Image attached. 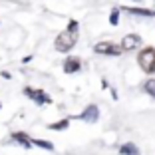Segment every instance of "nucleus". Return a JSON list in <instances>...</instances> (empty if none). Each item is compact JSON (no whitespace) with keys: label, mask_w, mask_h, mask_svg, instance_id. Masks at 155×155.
<instances>
[{"label":"nucleus","mask_w":155,"mask_h":155,"mask_svg":"<svg viewBox=\"0 0 155 155\" xmlns=\"http://www.w3.org/2000/svg\"><path fill=\"white\" fill-rule=\"evenodd\" d=\"M70 125V119H62V121H56V123H50L48 127L50 129H56V131H60V129H66Z\"/></svg>","instance_id":"f8f14e48"},{"label":"nucleus","mask_w":155,"mask_h":155,"mask_svg":"<svg viewBox=\"0 0 155 155\" xmlns=\"http://www.w3.org/2000/svg\"><path fill=\"white\" fill-rule=\"evenodd\" d=\"M127 12H131V14H139V16H155V12L153 10H143V8H125Z\"/></svg>","instance_id":"9b49d317"},{"label":"nucleus","mask_w":155,"mask_h":155,"mask_svg":"<svg viewBox=\"0 0 155 155\" xmlns=\"http://www.w3.org/2000/svg\"><path fill=\"white\" fill-rule=\"evenodd\" d=\"M135 2H141V0H135Z\"/></svg>","instance_id":"2eb2a0df"},{"label":"nucleus","mask_w":155,"mask_h":155,"mask_svg":"<svg viewBox=\"0 0 155 155\" xmlns=\"http://www.w3.org/2000/svg\"><path fill=\"white\" fill-rule=\"evenodd\" d=\"M119 155H139V149L135 147V143H125L119 147Z\"/></svg>","instance_id":"1a4fd4ad"},{"label":"nucleus","mask_w":155,"mask_h":155,"mask_svg":"<svg viewBox=\"0 0 155 155\" xmlns=\"http://www.w3.org/2000/svg\"><path fill=\"white\" fill-rule=\"evenodd\" d=\"M32 145H38V147H42V149H48V151L54 149V143L46 141V139H32Z\"/></svg>","instance_id":"9d476101"},{"label":"nucleus","mask_w":155,"mask_h":155,"mask_svg":"<svg viewBox=\"0 0 155 155\" xmlns=\"http://www.w3.org/2000/svg\"><path fill=\"white\" fill-rule=\"evenodd\" d=\"M139 44H141V36H137V34H127V36H123L119 48H121V50H135Z\"/></svg>","instance_id":"423d86ee"},{"label":"nucleus","mask_w":155,"mask_h":155,"mask_svg":"<svg viewBox=\"0 0 155 155\" xmlns=\"http://www.w3.org/2000/svg\"><path fill=\"white\" fill-rule=\"evenodd\" d=\"M145 91L151 97H155V80H147L145 82Z\"/></svg>","instance_id":"ddd939ff"},{"label":"nucleus","mask_w":155,"mask_h":155,"mask_svg":"<svg viewBox=\"0 0 155 155\" xmlns=\"http://www.w3.org/2000/svg\"><path fill=\"white\" fill-rule=\"evenodd\" d=\"M80 68H82V60L80 58H76V56L66 58V62H64V72L66 74H76V72H80Z\"/></svg>","instance_id":"0eeeda50"},{"label":"nucleus","mask_w":155,"mask_h":155,"mask_svg":"<svg viewBox=\"0 0 155 155\" xmlns=\"http://www.w3.org/2000/svg\"><path fill=\"white\" fill-rule=\"evenodd\" d=\"M12 139H14L16 143H20L24 149H30V147H32V139H30L26 133H22V131H14V133H12Z\"/></svg>","instance_id":"6e6552de"},{"label":"nucleus","mask_w":155,"mask_h":155,"mask_svg":"<svg viewBox=\"0 0 155 155\" xmlns=\"http://www.w3.org/2000/svg\"><path fill=\"white\" fill-rule=\"evenodd\" d=\"M76 42H78V22L72 20L64 32L58 34L54 46H56V50H58V52H70L74 46H76Z\"/></svg>","instance_id":"f257e3e1"},{"label":"nucleus","mask_w":155,"mask_h":155,"mask_svg":"<svg viewBox=\"0 0 155 155\" xmlns=\"http://www.w3.org/2000/svg\"><path fill=\"white\" fill-rule=\"evenodd\" d=\"M96 54H105V56H119L121 54V48L117 44H111V42H100L94 48Z\"/></svg>","instance_id":"20e7f679"},{"label":"nucleus","mask_w":155,"mask_h":155,"mask_svg":"<svg viewBox=\"0 0 155 155\" xmlns=\"http://www.w3.org/2000/svg\"><path fill=\"white\" fill-rule=\"evenodd\" d=\"M117 14H119L117 8L111 10V16H110V24H111V26H117Z\"/></svg>","instance_id":"4468645a"},{"label":"nucleus","mask_w":155,"mask_h":155,"mask_svg":"<svg viewBox=\"0 0 155 155\" xmlns=\"http://www.w3.org/2000/svg\"><path fill=\"white\" fill-rule=\"evenodd\" d=\"M78 117L82 119V121H87V123H96L97 117H100V110H97V105H87L86 110L82 114L78 115Z\"/></svg>","instance_id":"39448f33"},{"label":"nucleus","mask_w":155,"mask_h":155,"mask_svg":"<svg viewBox=\"0 0 155 155\" xmlns=\"http://www.w3.org/2000/svg\"><path fill=\"white\" fill-rule=\"evenodd\" d=\"M137 64L145 74H155V48H151V46L143 48L137 56Z\"/></svg>","instance_id":"f03ea898"},{"label":"nucleus","mask_w":155,"mask_h":155,"mask_svg":"<svg viewBox=\"0 0 155 155\" xmlns=\"http://www.w3.org/2000/svg\"><path fill=\"white\" fill-rule=\"evenodd\" d=\"M0 107H2V104H0Z\"/></svg>","instance_id":"dca6fc26"},{"label":"nucleus","mask_w":155,"mask_h":155,"mask_svg":"<svg viewBox=\"0 0 155 155\" xmlns=\"http://www.w3.org/2000/svg\"><path fill=\"white\" fill-rule=\"evenodd\" d=\"M24 94H26V96L30 97V100H32L34 104H38V105L52 104L50 96H48L46 91H42V90H34V87H24Z\"/></svg>","instance_id":"7ed1b4c3"}]
</instances>
